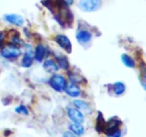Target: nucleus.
Listing matches in <instances>:
<instances>
[{"mask_svg":"<svg viewBox=\"0 0 146 137\" xmlns=\"http://www.w3.org/2000/svg\"><path fill=\"white\" fill-rule=\"evenodd\" d=\"M67 115H68L69 119H70L73 123H83L84 120H85L83 113L75 108L67 109Z\"/></svg>","mask_w":146,"mask_h":137,"instance_id":"obj_5","label":"nucleus"},{"mask_svg":"<svg viewBox=\"0 0 146 137\" xmlns=\"http://www.w3.org/2000/svg\"><path fill=\"white\" fill-rule=\"evenodd\" d=\"M60 1L64 6H70L74 2V0H60Z\"/></svg>","mask_w":146,"mask_h":137,"instance_id":"obj_20","label":"nucleus"},{"mask_svg":"<svg viewBox=\"0 0 146 137\" xmlns=\"http://www.w3.org/2000/svg\"><path fill=\"white\" fill-rule=\"evenodd\" d=\"M3 40H4V33L0 32V48H1V47H2Z\"/></svg>","mask_w":146,"mask_h":137,"instance_id":"obj_23","label":"nucleus"},{"mask_svg":"<svg viewBox=\"0 0 146 137\" xmlns=\"http://www.w3.org/2000/svg\"><path fill=\"white\" fill-rule=\"evenodd\" d=\"M109 137H121V131H120L119 129H117V130L114 131Z\"/></svg>","mask_w":146,"mask_h":137,"instance_id":"obj_21","label":"nucleus"},{"mask_svg":"<svg viewBox=\"0 0 146 137\" xmlns=\"http://www.w3.org/2000/svg\"><path fill=\"white\" fill-rule=\"evenodd\" d=\"M105 123L106 121L104 120L102 114L99 113V115L97 117V124H96V130H97V132H103L104 128H105Z\"/></svg>","mask_w":146,"mask_h":137,"instance_id":"obj_17","label":"nucleus"},{"mask_svg":"<svg viewBox=\"0 0 146 137\" xmlns=\"http://www.w3.org/2000/svg\"><path fill=\"white\" fill-rule=\"evenodd\" d=\"M4 18L7 22L11 23L13 25H16V26H21L24 23V19L22 18V16L18 14H6Z\"/></svg>","mask_w":146,"mask_h":137,"instance_id":"obj_8","label":"nucleus"},{"mask_svg":"<svg viewBox=\"0 0 146 137\" xmlns=\"http://www.w3.org/2000/svg\"><path fill=\"white\" fill-rule=\"evenodd\" d=\"M32 62H33V57L31 55V52H26L23 56V59L21 61V65H22L24 68H28L32 65Z\"/></svg>","mask_w":146,"mask_h":137,"instance_id":"obj_14","label":"nucleus"},{"mask_svg":"<svg viewBox=\"0 0 146 137\" xmlns=\"http://www.w3.org/2000/svg\"><path fill=\"white\" fill-rule=\"evenodd\" d=\"M63 137H79V136L73 134L71 131H67V132H65L64 134H63Z\"/></svg>","mask_w":146,"mask_h":137,"instance_id":"obj_22","label":"nucleus"},{"mask_svg":"<svg viewBox=\"0 0 146 137\" xmlns=\"http://www.w3.org/2000/svg\"><path fill=\"white\" fill-rule=\"evenodd\" d=\"M73 104L75 105L78 109H81L82 111H85V112L89 113L91 112V108H90V105L88 104L86 101L83 100H74L73 101Z\"/></svg>","mask_w":146,"mask_h":137,"instance_id":"obj_13","label":"nucleus"},{"mask_svg":"<svg viewBox=\"0 0 146 137\" xmlns=\"http://www.w3.org/2000/svg\"><path fill=\"white\" fill-rule=\"evenodd\" d=\"M45 55H46V48H45L44 45H42V44L37 45L34 51L35 60H37L38 62H41V61L43 60V58L45 57Z\"/></svg>","mask_w":146,"mask_h":137,"instance_id":"obj_10","label":"nucleus"},{"mask_svg":"<svg viewBox=\"0 0 146 137\" xmlns=\"http://www.w3.org/2000/svg\"><path fill=\"white\" fill-rule=\"evenodd\" d=\"M49 84L50 86L57 92H62L65 90L67 86V81L62 75L55 74L49 79Z\"/></svg>","mask_w":146,"mask_h":137,"instance_id":"obj_2","label":"nucleus"},{"mask_svg":"<svg viewBox=\"0 0 146 137\" xmlns=\"http://www.w3.org/2000/svg\"><path fill=\"white\" fill-rule=\"evenodd\" d=\"M121 60H122V62L124 63V65L127 66V67H129V68H134V67H135V61H134L133 59L129 56V55L122 54L121 55Z\"/></svg>","mask_w":146,"mask_h":137,"instance_id":"obj_16","label":"nucleus"},{"mask_svg":"<svg viewBox=\"0 0 146 137\" xmlns=\"http://www.w3.org/2000/svg\"><path fill=\"white\" fill-rule=\"evenodd\" d=\"M69 129L70 131L73 133V134L77 135V136H80V135L84 134V127L82 126L81 123H72V124L69 125Z\"/></svg>","mask_w":146,"mask_h":137,"instance_id":"obj_12","label":"nucleus"},{"mask_svg":"<svg viewBox=\"0 0 146 137\" xmlns=\"http://www.w3.org/2000/svg\"><path fill=\"white\" fill-rule=\"evenodd\" d=\"M120 125H121V121L117 118H111L110 120H108L107 122L105 123V128H104L103 132L107 133L108 136L112 134L115 130L119 129Z\"/></svg>","mask_w":146,"mask_h":137,"instance_id":"obj_6","label":"nucleus"},{"mask_svg":"<svg viewBox=\"0 0 146 137\" xmlns=\"http://www.w3.org/2000/svg\"><path fill=\"white\" fill-rule=\"evenodd\" d=\"M57 61H58V66L60 67V68L64 69V70L68 69L69 63L65 56H57Z\"/></svg>","mask_w":146,"mask_h":137,"instance_id":"obj_18","label":"nucleus"},{"mask_svg":"<svg viewBox=\"0 0 146 137\" xmlns=\"http://www.w3.org/2000/svg\"><path fill=\"white\" fill-rule=\"evenodd\" d=\"M64 91L69 95V96H71V97H78L80 94H81L80 88L76 84H74V83L67 85Z\"/></svg>","mask_w":146,"mask_h":137,"instance_id":"obj_9","label":"nucleus"},{"mask_svg":"<svg viewBox=\"0 0 146 137\" xmlns=\"http://www.w3.org/2000/svg\"><path fill=\"white\" fill-rule=\"evenodd\" d=\"M55 41H56L57 44L62 49H64L67 53H71V51H72V44H71V41L69 40L68 37L62 34L56 35Z\"/></svg>","mask_w":146,"mask_h":137,"instance_id":"obj_4","label":"nucleus"},{"mask_svg":"<svg viewBox=\"0 0 146 137\" xmlns=\"http://www.w3.org/2000/svg\"><path fill=\"white\" fill-rule=\"evenodd\" d=\"M112 87H113V92L116 95H122L125 92V84L123 82H115Z\"/></svg>","mask_w":146,"mask_h":137,"instance_id":"obj_15","label":"nucleus"},{"mask_svg":"<svg viewBox=\"0 0 146 137\" xmlns=\"http://www.w3.org/2000/svg\"><path fill=\"white\" fill-rule=\"evenodd\" d=\"M20 54H21L20 49L13 44L4 46L2 49H1V55H2L4 58H7V59L17 58Z\"/></svg>","mask_w":146,"mask_h":137,"instance_id":"obj_3","label":"nucleus"},{"mask_svg":"<svg viewBox=\"0 0 146 137\" xmlns=\"http://www.w3.org/2000/svg\"><path fill=\"white\" fill-rule=\"evenodd\" d=\"M43 68L46 72H49V73H54L56 71H58V65L54 62L53 60L51 59H47L46 61H44L43 63Z\"/></svg>","mask_w":146,"mask_h":137,"instance_id":"obj_11","label":"nucleus"},{"mask_svg":"<svg viewBox=\"0 0 146 137\" xmlns=\"http://www.w3.org/2000/svg\"><path fill=\"white\" fill-rule=\"evenodd\" d=\"M15 112L19 113V114L28 115V109H27L25 106H23V105H20V106H18V107L15 108Z\"/></svg>","mask_w":146,"mask_h":137,"instance_id":"obj_19","label":"nucleus"},{"mask_svg":"<svg viewBox=\"0 0 146 137\" xmlns=\"http://www.w3.org/2000/svg\"><path fill=\"white\" fill-rule=\"evenodd\" d=\"M92 38V34L87 30H80L76 34V39L80 44H86Z\"/></svg>","mask_w":146,"mask_h":137,"instance_id":"obj_7","label":"nucleus"},{"mask_svg":"<svg viewBox=\"0 0 146 137\" xmlns=\"http://www.w3.org/2000/svg\"><path fill=\"white\" fill-rule=\"evenodd\" d=\"M102 5L101 0H79L78 6L84 12H94L100 9Z\"/></svg>","mask_w":146,"mask_h":137,"instance_id":"obj_1","label":"nucleus"}]
</instances>
